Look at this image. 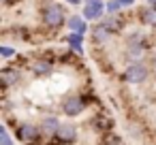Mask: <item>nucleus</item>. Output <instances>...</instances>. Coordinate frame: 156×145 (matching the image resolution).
<instances>
[{
    "instance_id": "nucleus-1",
    "label": "nucleus",
    "mask_w": 156,
    "mask_h": 145,
    "mask_svg": "<svg viewBox=\"0 0 156 145\" xmlns=\"http://www.w3.org/2000/svg\"><path fill=\"white\" fill-rule=\"evenodd\" d=\"M39 19L41 24L47 28V30H60L62 26H66L69 22V15H66V5L58 2V0H54V2H45L39 11Z\"/></svg>"
},
{
    "instance_id": "nucleus-2",
    "label": "nucleus",
    "mask_w": 156,
    "mask_h": 145,
    "mask_svg": "<svg viewBox=\"0 0 156 145\" xmlns=\"http://www.w3.org/2000/svg\"><path fill=\"white\" fill-rule=\"evenodd\" d=\"M147 49H150V41L143 32L135 30V32H128L124 36V60L128 64L143 62V56L147 54Z\"/></svg>"
},
{
    "instance_id": "nucleus-3",
    "label": "nucleus",
    "mask_w": 156,
    "mask_h": 145,
    "mask_svg": "<svg viewBox=\"0 0 156 145\" xmlns=\"http://www.w3.org/2000/svg\"><path fill=\"white\" fill-rule=\"evenodd\" d=\"M147 77H150V68H147L145 62H133V64H128V66L124 68V73H122V79H124L126 83H130V85H139V83H143Z\"/></svg>"
},
{
    "instance_id": "nucleus-4",
    "label": "nucleus",
    "mask_w": 156,
    "mask_h": 145,
    "mask_svg": "<svg viewBox=\"0 0 156 145\" xmlns=\"http://www.w3.org/2000/svg\"><path fill=\"white\" fill-rule=\"evenodd\" d=\"M81 15L88 22H101L107 15V0H83Z\"/></svg>"
},
{
    "instance_id": "nucleus-5",
    "label": "nucleus",
    "mask_w": 156,
    "mask_h": 145,
    "mask_svg": "<svg viewBox=\"0 0 156 145\" xmlns=\"http://www.w3.org/2000/svg\"><path fill=\"white\" fill-rule=\"evenodd\" d=\"M86 100L79 96V94H69V96H64V100H62V105H60V109H62V113L66 115V117H77V115H81L83 111H86Z\"/></svg>"
},
{
    "instance_id": "nucleus-6",
    "label": "nucleus",
    "mask_w": 156,
    "mask_h": 145,
    "mask_svg": "<svg viewBox=\"0 0 156 145\" xmlns=\"http://www.w3.org/2000/svg\"><path fill=\"white\" fill-rule=\"evenodd\" d=\"M115 36H118V34H115L113 30H109L103 22H96V24L90 28V39H92V43H94V45H98V47H101V45H103V47H105V45H109Z\"/></svg>"
},
{
    "instance_id": "nucleus-7",
    "label": "nucleus",
    "mask_w": 156,
    "mask_h": 145,
    "mask_svg": "<svg viewBox=\"0 0 156 145\" xmlns=\"http://www.w3.org/2000/svg\"><path fill=\"white\" fill-rule=\"evenodd\" d=\"M28 71H30L34 77H49V75L54 73V62L47 60V58H34V60H30Z\"/></svg>"
},
{
    "instance_id": "nucleus-8",
    "label": "nucleus",
    "mask_w": 156,
    "mask_h": 145,
    "mask_svg": "<svg viewBox=\"0 0 156 145\" xmlns=\"http://www.w3.org/2000/svg\"><path fill=\"white\" fill-rule=\"evenodd\" d=\"M39 134H41V126H34V124H30V122H22V124L17 126V139L24 141V143L37 141Z\"/></svg>"
},
{
    "instance_id": "nucleus-9",
    "label": "nucleus",
    "mask_w": 156,
    "mask_h": 145,
    "mask_svg": "<svg viewBox=\"0 0 156 145\" xmlns=\"http://www.w3.org/2000/svg\"><path fill=\"white\" fill-rule=\"evenodd\" d=\"M64 43H66V47L71 51L81 56L83 54V43H86V34H81V32H66L64 34Z\"/></svg>"
},
{
    "instance_id": "nucleus-10",
    "label": "nucleus",
    "mask_w": 156,
    "mask_h": 145,
    "mask_svg": "<svg viewBox=\"0 0 156 145\" xmlns=\"http://www.w3.org/2000/svg\"><path fill=\"white\" fill-rule=\"evenodd\" d=\"M54 139H58L60 143H73V141H77V126L71 124V122L60 124V128H58V132H56Z\"/></svg>"
},
{
    "instance_id": "nucleus-11",
    "label": "nucleus",
    "mask_w": 156,
    "mask_h": 145,
    "mask_svg": "<svg viewBox=\"0 0 156 145\" xmlns=\"http://www.w3.org/2000/svg\"><path fill=\"white\" fill-rule=\"evenodd\" d=\"M0 79H2V85H5V90H11V88H15V85L20 83V79H22V73H20L17 68H9V66H5L2 71H0Z\"/></svg>"
},
{
    "instance_id": "nucleus-12",
    "label": "nucleus",
    "mask_w": 156,
    "mask_h": 145,
    "mask_svg": "<svg viewBox=\"0 0 156 145\" xmlns=\"http://www.w3.org/2000/svg\"><path fill=\"white\" fill-rule=\"evenodd\" d=\"M137 19H139L143 26L156 30V7H147V5L141 7V9L137 11Z\"/></svg>"
},
{
    "instance_id": "nucleus-13",
    "label": "nucleus",
    "mask_w": 156,
    "mask_h": 145,
    "mask_svg": "<svg viewBox=\"0 0 156 145\" xmlns=\"http://www.w3.org/2000/svg\"><path fill=\"white\" fill-rule=\"evenodd\" d=\"M66 28H69V32H81V34H86L90 30V22L83 19V15H69Z\"/></svg>"
},
{
    "instance_id": "nucleus-14",
    "label": "nucleus",
    "mask_w": 156,
    "mask_h": 145,
    "mask_svg": "<svg viewBox=\"0 0 156 145\" xmlns=\"http://www.w3.org/2000/svg\"><path fill=\"white\" fill-rule=\"evenodd\" d=\"M60 119L56 117V115H45L43 117V122H41V132L45 134V136H56V132H58V128H60Z\"/></svg>"
},
{
    "instance_id": "nucleus-15",
    "label": "nucleus",
    "mask_w": 156,
    "mask_h": 145,
    "mask_svg": "<svg viewBox=\"0 0 156 145\" xmlns=\"http://www.w3.org/2000/svg\"><path fill=\"white\" fill-rule=\"evenodd\" d=\"M15 56H17V47L7 45V43L0 45V58H2V60H13Z\"/></svg>"
},
{
    "instance_id": "nucleus-16",
    "label": "nucleus",
    "mask_w": 156,
    "mask_h": 145,
    "mask_svg": "<svg viewBox=\"0 0 156 145\" xmlns=\"http://www.w3.org/2000/svg\"><path fill=\"white\" fill-rule=\"evenodd\" d=\"M124 11V5L120 0H107V15H120Z\"/></svg>"
},
{
    "instance_id": "nucleus-17",
    "label": "nucleus",
    "mask_w": 156,
    "mask_h": 145,
    "mask_svg": "<svg viewBox=\"0 0 156 145\" xmlns=\"http://www.w3.org/2000/svg\"><path fill=\"white\" fill-rule=\"evenodd\" d=\"M0 145H15L13 139H11V134H9V130H7V126L0 128Z\"/></svg>"
},
{
    "instance_id": "nucleus-18",
    "label": "nucleus",
    "mask_w": 156,
    "mask_h": 145,
    "mask_svg": "<svg viewBox=\"0 0 156 145\" xmlns=\"http://www.w3.org/2000/svg\"><path fill=\"white\" fill-rule=\"evenodd\" d=\"M103 145H124V141H122L120 136H115V134H109V136L105 139Z\"/></svg>"
},
{
    "instance_id": "nucleus-19",
    "label": "nucleus",
    "mask_w": 156,
    "mask_h": 145,
    "mask_svg": "<svg viewBox=\"0 0 156 145\" xmlns=\"http://www.w3.org/2000/svg\"><path fill=\"white\" fill-rule=\"evenodd\" d=\"M64 5H69V7H83V0H64Z\"/></svg>"
},
{
    "instance_id": "nucleus-20",
    "label": "nucleus",
    "mask_w": 156,
    "mask_h": 145,
    "mask_svg": "<svg viewBox=\"0 0 156 145\" xmlns=\"http://www.w3.org/2000/svg\"><path fill=\"white\" fill-rule=\"evenodd\" d=\"M120 2L124 5V9H130V7H135V2H137V0H120Z\"/></svg>"
},
{
    "instance_id": "nucleus-21",
    "label": "nucleus",
    "mask_w": 156,
    "mask_h": 145,
    "mask_svg": "<svg viewBox=\"0 0 156 145\" xmlns=\"http://www.w3.org/2000/svg\"><path fill=\"white\" fill-rule=\"evenodd\" d=\"M0 2H2L5 7H13V5L17 2V0H0Z\"/></svg>"
},
{
    "instance_id": "nucleus-22",
    "label": "nucleus",
    "mask_w": 156,
    "mask_h": 145,
    "mask_svg": "<svg viewBox=\"0 0 156 145\" xmlns=\"http://www.w3.org/2000/svg\"><path fill=\"white\" fill-rule=\"evenodd\" d=\"M145 5L147 7H156V0H145Z\"/></svg>"
},
{
    "instance_id": "nucleus-23",
    "label": "nucleus",
    "mask_w": 156,
    "mask_h": 145,
    "mask_svg": "<svg viewBox=\"0 0 156 145\" xmlns=\"http://www.w3.org/2000/svg\"><path fill=\"white\" fill-rule=\"evenodd\" d=\"M41 2H43V5H45V2H54V0H41Z\"/></svg>"
}]
</instances>
